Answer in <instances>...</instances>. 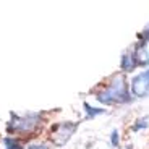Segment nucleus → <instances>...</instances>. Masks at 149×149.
Here are the masks:
<instances>
[{
	"instance_id": "nucleus-1",
	"label": "nucleus",
	"mask_w": 149,
	"mask_h": 149,
	"mask_svg": "<svg viewBox=\"0 0 149 149\" xmlns=\"http://www.w3.org/2000/svg\"><path fill=\"white\" fill-rule=\"evenodd\" d=\"M96 99L104 105H118L130 101V91H128L127 79L123 76H113L110 83L102 88L99 93H96Z\"/></svg>"
},
{
	"instance_id": "nucleus-2",
	"label": "nucleus",
	"mask_w": 149,
	"mask_h": 149,
	"mask_svg": "<svg viewBox=\"0 0 149 149\" xmlns=\"http://www.w3.org/2000/svg\"><path fill=\"white\" fill-rule=\"evenodd\" d=\"M44 118L39 112H28V113H11V118L7 125L8 133L21 134V136H33L41 130Z\"/></svg>"
},
{
	"instance_id": "nucleus-3",
	"label": "nucleus",
	"mask_w": 149,
	"mask_h": 149,
	"mask_svg": "<svg viewBox=\"0 0 149 149\" xmlns=\"http://www.w3.org/2000/svg\"><path fill=\"white\" fill-rule=\"evenodd\" d=\"M78 130V123L76 122H60L52 125L50 128V141L54 146L60 148L65 146L71 139V136L74 134V131Z\"/></svg>"
},
{
	"instance_id": "nucleus-4",
	"label": "nucleus",
	"mask_w": 149,
	"mask_h": 149,
	"mask_svg": "<svg viewBox=\"0 0 149 149\" xmlns=\"http://www.w3.org/2000/svg\"><path fill=\"white\" fill-rule=\"evenodd\" d=\"M131 94L134 97H148L149 96V68L141 71L131 79Z\"/></svg>"
},
{
	"instance_id": "nucleus-5",
	"label": "nucleus",
	"mask_w": 149,
	"mask_h": 149,
	"mask_svg": "<svg viewBox=\"0 0 149 149\" xmlns=\"http://www.w3.org/2000/svg\"><path fill=\"white\" fill-rule=\"evenodd\" d=\"M141 41L133 49L134 57L138 60V65H149V31L139 34Z\"/></svg>"
},
{
	"instance_id": "nucleus-6",
	"label": "nucleus",
	"mask_w": 149,
	"mask_h": 149,
	"mask_svg": "<svg viewBox=\"0 0 149 149\" xmlns=\"http://www.w3.org/2000/svg\"><path fill=\"white\" fill-rule=\"evenodd\" d=\"M138 60H136V57H134V52L133 50H128V52H125L122 55V60H120V68H122L123 71H134L136 68H138Z\"/></svg>"
},
{
	"instance_id": "nucleus-7",
	"label": "nucleus",
	"mask_w": 149,
	"mask_h": 149,
	"mask_svg": "<svg viewBox=\"0 0 149 149\" xmlns=\"http://www.w3.org/2000/svg\"><path fill=\"white\" fill-rule=\"evenodd\" d=\"M83 107H84V112H86V117H88V118H94V117L101 115V113H104V112H105V109L93 107L89 102H83Z\"/></svg>"
},
{
	"instance_id": "nucleus-8",
	"label": "nucleus",
	"mask_w": 149,
	"mask_h": 149,
	"mask_svg": "<svg viewBox=\"0 0 149 149\" xmlns=\"http://www.w3.org/2000/svg\"><path fill=\"white\" fill-rule=\"evenodd\" d=\"M3 149H24V146L13 136H5L3 138Z\"/></svg>"
},
{
	"instance_id": "nucleus-9",
	"label": "nucleus",
	"mask_w": 149,
	"mask_h": 149,
	"mask_svg": "<svg viewBox=\"0 0 149 149\" xmlns=\"http://www.w3.org/2000/svg\"><path fill=\"white\" fill-rule=\"evenodd\" d=\"M138 123H134L133 125V131H139L141 128H146L149 125V117H143V118L136 120Z\"/></svg>"
},
{
	"instance_id": "nucleus-10",
	"label": "nucleus",
	"mask_w": 149,
	"mask_h": 149,
	"mask_svg": "<svg viewBox=\"0 0 149 149\" xmlns=\"http://www.w3.org/2000/svg\"><path fill=\"white\" fill-rule=\"evenodd\" d=\"M110 144L113 146V148H118V146H120L118 130H112V134H110Z\"/></svg>"
},
{
	"instance_id": "nucleus-11",
	"label": "nucleus",
	"mask_w": 149,
	"mask_h": 149,
	"mask_svg": "<svg viewBox=\"0 0 149 149\" xmlns=\"http://www.w3.org/2000/svg\"><path fill=\"white\" fill-rule=\"evenodd\" d=\"M24 149H50L47 144H42V143H29V144L24 146Z\"/></svg>"
}]
</instances>
